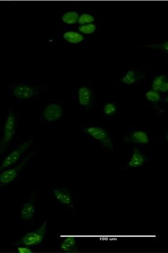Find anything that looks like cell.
I'll return each mask as SVG.
<instances>
[{
  "mask_svg": "<svg viewBox=\"0 0 168 253\" xmlns=\"http://www.w3.org/2000/svg\"><path fill=\"white\" fill-rule=\"evenodd\" d=\"M16 127H17V121H16V115L14 111L10 109L5 121L2 137L0 140V157L4 154L8 147L11 145L16 134Z\"/></svg>",
  "mask_w": 168,
  "mask_h": 253,
  "instance_id": "cell-1",
  "label": "cell"
},
{
  "mask_svg": "<svg viewBox=\"0 0 168 253\" xmlns=\"http://www.w3.org/2000/svg\"><path fill=\"white\" fill-rule=\"evenodd\" d=\"M10 93L19 100H29L39 93V86L28 83H14L9 87Z\"/></svg>",
  "mask_w": 168,
  "mask_h": 253,
  "instance_id": "cell-2",
  "label": "cell"
},
{
  "mask_svg": "<svg viewBox=\"0 0 168 253\" xmlns=\"http://www.w3.org/2000/svg\"><path fill=\"white\" fill-rule=\"evenodd\" d=\"M83 131L86 135L98 141L104 148L108 150H114L111 135L106 129L97 125H89L84 127Z\"/></svg>",
  "mask_w": 168,
  "mask_h": 253,
  "instance_id": "cell-3",
  "label": "cell"
},
{
  "mask_svg": "<svg viewBox=\"0 0 168 253\" xmlns=\"http://www.w3.org/2000/svg\"><path fill=\"white\" fill-rule=\"evenodd\" d=\"M34 151L31 152L29 155L21 160L19 164L15 165L12 168L7 169L6 170H3L0 173V188L4 187L5 186L14 182L15 180L17 179L19 173L28 164L29 162L30 158L31 155L34 154Z\"/></svg>",
  "mask_w": 168,
  "mask_h": 253,
  "instance_id": "cell-4",
  "label": "cell"
},
{
  "mask_svg": "<svg viewBox=\"0 0 168 253\" xmlns=\"http://www.w3.org/2000/svg\"><path fill=\"white\" fill-rule=\"evenodd\" d=\"M34 139H31L23 142L21 145H18L11 153L6 155V158L3 160L1 164L0 165V173L6 168H9L11 165L17 163L23 155L29 149L30 146L32 145Z\"/></svg>",
  "mask_w": 168,
  "mask_h": 253,
  "instance_id": "cell-5",
  "label": "cell"
},
{
  "mask_svg": "<svg viewBox=\"0 0 168 253\" xmlns=\"http://www.w3.org/2000/svg\"><path fill=\"white\" fill-rule=\"evenodd\" d=\"M47 230V221H45L39 229L25 235L20 241V244L27 247L39 246L45 239Z\"/></svg>",
  "mask_w": 168,
  "mask_h": 253,
  "instance_id": "cell-6",
  "label": "cell"
},
{
  "mask_svg": "<svg viewBox=\"0 0 168 253\" xmlns=\"http://www.w3.org/2000/svg\"><path fill=\"white\" fill-rule=\"evenodd\" d=\"M148 158L146 155L140 151L137 148H133L130 153L129 159L125 164V170L127 169L142 168L147 163Z\"/></svg>",
  "mask_w": 168,
  "mask_h": 253,
  "instance_id": "cell-7",
  "label": "cell"
},
{
  "mask_svg": "<svg viewBox=\"0 0 168 253\" xmlns=\"http://www.w3.org/2000/svg\"><path fill=\"white\" fill-rule=\"evenodd\" d=\"M64 110L62 107L58 104H51L45 107L43 111L44 120L48 122H55L60 120Z\"/></svg>",
  "mask_w": 168,
  "mask_h": 253,
  "instance_id": "cell-8",
  "label": "cell"
},
{
  "mask_svg": "<svg viewBox=\"0 0 168 253\" xmlns=\"http://www.w3.org/2000/svg\"><path fill=\"white\" fill-rule=\"evenodd\" d=\"M53 193L56 199L61 204L73 208V196L69 190L57 188L54 190Z\"/></svg>",
  "mask_w": 168,
  "mask_h": 253,
  "instance_id": "cell-9",
  "label": "cell"
},
{
  "mask_svg": "<svg viewBox=\"0 0 168 253\" xmlns=\"http://www.w3.org/2000/svg\"><path fill=\"white\" fill-rule=\"evenodd\" d=\"M77 99H78L79 104L82 107H89L92 103V89L88 86H81L77 91Z\"/></svg>",
  "mask_w": 168,
  "mask_h": 253,
  "instance_id": "cell-10",
  "label": "cell"
},
{
  "mask_svg": "<svg viewBox=\"0 0 168 253\" xmlns=\"http://www.w3.org/2000/svg\"><path fill=\"white\" fill-rule=\"evenodd\" d=\"M145 76L146 75L141 71H129L122 77L121 82L127 84V85H130V84H134L135 82L144 78Z\"/></svg>",
  "mask_w": 168,
  "mask_h": 253,
  "instance_id": "cell-11",
  "label": "cell"
},
{
  "mask_svg": "<svg viewBox=\"0 0 168 253\" xmlns=\"http://www.w3.org/2000/svg\"><path fill=\"white\" fill-rule=\"evenodd\" d=\"M152 89L159 92H167L168 91V76L161 75L155 77L152 82Z\"/></svg>",
  "mask_w": 168,
  "mask_h": 253,
  "instance_id": "cell-12",
  "label": "cell"
},
{
  "mask_svg": "<svg viewBox=\"0 0 168 253\" xmlns=\"http://www.w3.org/2000/svg\"><path fill=\"white\" fill-rule=\"evenodd\" d=\"M128 141L133 144L148 145L149 143V137L146 132L138 130L130 134L128 137Z\"/></svg>",
  "mask_w": 168,
  "mask_h": 253,
  "instance_id": "cell-13",
  "label": "cell"
},
{
  "mask_svg": "<svg viewBox=\"0 0 168 253\" xmlns=\"http://www.w3.org/2000/svg\"><path fill=\"white\" fill-rule=\"evenodd\" d=\"M36 208L35 203L31 200L27 203H25L21 210V217L24 220H30L33 219L35 216Z\"/></svg>",
  "mask_w": 168,
  "mask_h": 253,
  "instance_id": "cell-14",
  "label": "cell"
},
{
  "mask_svg": "<svg viewBox=\"0 0 168 253\" xmlns=\"http://www.w3.org/2000/svg\"><path fill=\"white\" fill-rule=\"evenodd\" d=\"M61 249L65 253H77V243L75 238L69 236L62 241Z\"/></svg>",
  "mask_w": 168,
  "mask_h": 253,
  "instance_id": "cell-15",
  "label": "cell"
},
{
  "mask_svg": "<svg viewBox=\"0 0 168 253\" xmlns=\"http://www.w3.org/2000/svg\"><path fill=\"white\" fill-rule=\"evenodd\" d=\"M64 38L71 44H77L84 40V37L80 33L75 32V31H68L64 33Z\"/></svg>",
  "mask_w": 168,
  "mask_h": 253,
  "instance_id": "cell-16",
  "label": "cell"
},
{
  "mask_svg": "<svg viewBox=\"0 0 168 253\" xmlns=\"http://www.w3.org/2000/svg\"><path fill=\"white\" fill-rule=\"evenodd\" d=\"M79 19L78 13L75 11H70V12L66 13L62 16V21L65 24L72 25L76 24Z\"/></svg>",
  "mask_w": 168,
  "mask_h": 253,
  "instance_id": "cell-17",
  "label": "cell"
},
{
  "mask_svg": "<svg viewBox=\"0 0 168 253\" xmlns=\"http://www.w3.org/2000/svg\"><path fill=\"white\" fill-rule=\"evenodd\" d=\"M103 114L106 116L111 117L118 113V107L116 104L113 102H108L104 106L103 109Z\"/></svg>",
  "mask_w": 168,
  "mask_h": 253,
  "instance_id": "cell-18",
  "label": "cell"
},
{
  "mask_svg": "<svg viewBox=\"0 0 168 253\" xmlns=\"http://www.w3.org/2000/svg\"><path fill=\"white\" fill-rule=\"evenodd\" d=\"M146 98L150 102L152 103H158L162 101V96L160 92L155 91L154 89L148 91L146 93Z\"/></svg>",
  "mask_w": 168,
  "mask_h": 253,
  "instance_id": "cell-19",
  "label": "cell"
},
{
  "mask_svg": "<svg viewBox=\"0 0 168 253\" xmlns=\"http://www.w3.org/2000/svg\"><path fill=\"white\" fill-rule=\"evenodd\" d=\"M95 21V18L92 15L89 14H82L81 16H79L77 23L81 26L92 24Z\"/></svg>",
  "mask_w": 168,
  "mask_h": 253,
  "instance_id": "cell-20",
  "label": "cell"
},
{
  "mask_svg": "<svg viewBox=\"0 0 168 253\" xmlns=\"http://www.w3.org/2000/svg\"><path fill=\"white\" fill-rule=\"evenodd\" d=\"M96 29V25L90 24L80 26L78 28V31L80 33H85V34H92V33L95 32Z\"/></svg>",
  "mask_w": 168,
  "mask_h": 253,
  "instance_id": "cell-21",
  "label": "cell"
},
{
  "mask_svg": "<svg viewBox=\"0 0 168 253\" xmlns=\"http://www.w3.org/2000/svg\"><path fill=\"white\" fill-rule=\"evenodd\" d=\"M146 47L153 48V49H159L163 52H168V42L163 43H155V44H149Z\"/></svg>",
  "mask_w": 168,
  "mask_h": 253,
  "instance_id": "cell-22",
  "label": "cell"
},
{
  "mask_svg": "<svg viewBox=\"0 0 168 253\" xmlns=\"http://www.w3.org/2000/svg\"><path fill=\"white\" fill-rule=\"evenodd\" d=\"M17 252L20 253H33L32 250L29 249L27 246H23V247L17 248Z\"/></svg>",
  "mask_w": 168,
  "mask_h": 253,
  "instance_id": "cell-23",
  "label": "cell"
}]
</instances>
